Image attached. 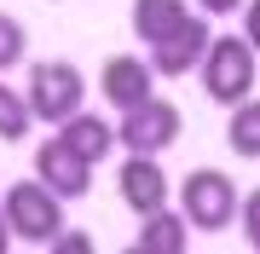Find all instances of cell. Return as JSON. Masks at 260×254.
<instances>
[{
  "instance_id": "cell-18",
  "label": "cell",
  "mask_w": 260,
  "mask_h": 254,
  "mask_svg": "<svg viewBox=\"0 0 260 254\" xmlns=\"http://www.w3.org/2000/svg\"><path fill=\"white\" fill-rule=\"evenodd\" d=\"M243 35H249V47L260 52V0H249V6H243Z\"/></svg>"
},
{
  "instance_id": "cell-9",
  "label": "cell",
  "mask_w": 260,
  "mask_h": 254,
  "mask_svg": "<svg viewBox=\"0 0 260 254\" xmlns=\"http://www.w3.org/2000/svg\"><path fill=\"white\" fill-rule=\"evenodd\" d=\"M99 93L116 104V110H133V104L156 98V64L150 58H133V52H116L110 64L99 69Z\"/></svg>"
},
{
  "instance_id": "cell-3",
  "label": "cell",
  "mask_w": 260,
  "mask_h": 254,
  "mask_svg": "<svg viewBox=\"0 0 260 254\" xmlns=\"http://www.w3.org/2000/svg\"><path fill=\"white\" fill-rule=\"evenodd\" d=\"M254 64H260V52L249 47V35H214V47H208V58H203V93L214 98V104H243L254 93Z\"/></svg>"
},
{
  "instance_id": "cell-6",
  "label": "cell",
  "mask_w": 260,
  "mask_h": 254,
  "mask_svg": "<svg viewBox=\"0 0 260 254\" xmlns=\"http://www.w3.org/2000/svg\"><path fill=\"white\" fill-rule=\"evenodd\" d=\"M208 47H214V35H208V12H191L179 29H168L156 47H150V64H156L162 81H179V76H191V69H203Z\"/></svg>"
},
{
  "instance_id": "cell-8",
  "label": "cell",
  "mask_w": 260,
  "mask_h": 254,
  "mask_svg": "<svg viewBox=\"0 0 260 254\" xmlns=\"http://www.w3.org/2000/svg\"><path fill=\"white\" fill-rule=\"evenodd\" d=\"M168 173H162V156H139V151H127V162L116 168V197L133 208V214H156V208H168Z\"/></svg>"
},
{
  "instance_id": "cell-20",
  "label": "cell",
  "mask_w": 260,
  "mask_h": 254,
  "mask_svg": "<svg viewBox=\"0 0 260 254\" xmlns=\"http://www.w3.org/2000/svg\"><path fill=\"white\" fill-rule=\"evenodd\" d=\"M12 243H18V237H12V226H6V191H0V254H6Z\"/></svg>"
},
{
  "instance_id": "cell-5",
  "label": "cell",
  "mask_w": 260,
  "mask_h": 254,
  "mask_svg": "<svg viewBox=\"0 0 260 254\" xmlns=\"http://www.w3.org/2000/svg\"><path fill=\"white\" fill-rule=\"evenodd\" d=\"M179 133H185V116L168 98H145L133 110H121V122H116L121 151H139V156H162L168 144H179Z\"/></svg>"
},
{
  "instance_id": "cell-13",
  "label": "cell",
  "mask_w": 260,
  "mask_h": 254,
  "mask_svg": "<svg viewBox=\"0 0 260 254\" xmlns=\"http://www.w3.org/2000/svg\"><path fill=\"white\" fill-rule=\"evenodd\" d=\"M225 144H232L243 162H260V98L254 93L243 104H232V116H225Z\"/></svg>"
},
{
  "instance_id": "cell-19",
  "label": "cell",
  "mask_w": 260,
  "mask_h": 254,
  "mask_svg": "<svg viewBox=\"0 0 260 254\" xmlns=\"http://www.w3.org/2000/svg\"><path fill=\"white\" fill-rule=\"evenodd\" d=\"M249 6V0H197V12H208V18H225V12Z\"/></svg>"
},
{
  "instance_id": "cell-12",
  "label": "cell",
  "mask_w": 260,
  "mask_h": 254,
  "mask_svg": "<svg viewBox=\"0 0 260 254\" xmlns=\"http://www.w3.org/2000/svg\"><path fill=\"white\" fill-rule=\"evenodd\" d=\"M185 18H191L185 0H133V35H139L145 47H156L168 29H179Z\"/></svg>"
},
{
  "instance_id": "cell-11",
  "label": "cell",
  "mask_w": 260,
  "mask_h": 254,
  "mask_svg": "<svg viewBox=\"0 0 260 254\" xmlns=\"http://www.w3.org/2000/svg\"><path fill=\"white\" fill-rule=\"evenodd\" d=\"M58 133H64V139H70V144H75V151H81L87 162H104V156H110L116 144H121V139H116V127L104 122V116H93V110H75V116H70V122L58 127Z\"/></svg>"
},
{
  "instance_id": "cell-4",
  "label": "cell",
  "mask_w": 260,
  "mask_h": 254,
  "mask_svg": "<svg viewBox=\"0 0 260 254\" xmlns=\"http://www.w3.org/2000/svg\"><path fill=\"white\" fill-rule=\"evenodd\" d=\"M23 93H29V104H35L41 122L64 127L70 116L87 104V81H81V69H75L70 58H41V64H29Z\"/></svg>"
},
{
  "instance_id": "cell-1",
  "label": "cell",
  "mask_w": 260,
  "mask_h": 254,
  "mask_svg": "<svg viewBox=\"0 0 260 254\" xmlns=\"http://www.w3.org/2000/svg\"><path fill=\"white\" fill-rule=\"evenodd\" d=\"M6 226L29 248H52V237L64 231V197H58L41 173L18 179V185H6Z\"/></svg>"
},
{
  "instance_id": "cell-14",
  "label": "cell",
  "mask_w": 260,
  "mask_h": 254,
  "mask_svg": "<svg viewBox=\"0 0 260 254\" xmlns=\"http://www.w3.org/2000/svg\"><path fill=\"white\" fill-rule=\"evenodd\" d=\"M35 122H41V116H35V104H29V93L0 81V139H6V144H23L29 133H35Z\"/></svg>"
},
{
  "instance_id": "cell-2",
  "label": "cell",
  "mask_w": 260,
  "mask_h": 254,
  "mask_svg": "<svg viewBox=\"0 0 260 254\" xmlns=\"http://www.w3.org/2000/svg\"><path fill=\"white\" fill-rule=\"evenodd\" d=\"M179 208L197 231H232L237 214H243V197H237V179L220 173V168H191L179 179Z\"/></svg>"
},
{
  "instance_id": "cell-17",
  "label": "cell",
  "mask_w": 260,
  "mask_h": 254,
  "mask_svg": "<svg viewBox=\"0 0 260 254\" xmlns=\"http://www.w3.org/2000/svg\"><path fill=\"white\" fill-rule=\"evenodd\" d=\"M93 248V237H81V231H58L52 237V254H87Z\"/></svg>"
},
{
  "instance_id": "cell-15",
  "label": "cell",
  "mask_w": 260,
  "mask_h": 254,
  "mask_svg": "<svg viewBox=\"0 0 260 254\" xmlns=\"http://www.w3.org/2000/svg\"><path fill=\"white\" fill-rule=\"evenodd\" d=\"M23 47H29V35H23V23L12 18V12H0V69H12V64H23Z\"/></svg>"
},
{
  "instance_id": "cell-16",
  "label": "cell",
  "mask_w": 260,
  "mask_h": 254,
  "mask_svg": "<svg viewBox=\"0 0 260 254\" xmlns=\"http://www.w3.org/2000/svg\"><path fill=\"white\" fill-rule=\"evenodd\" d=\"M237 226H243V243H249L260 254V191H249L243 197V214H237Z\"/></svg>"
},
{
  "instance_id": "cell-10",
  "label": "cell",
  "mask_w": 260,
  "mask_h": 254,
  "mask_svg": "<svg viewBox=\"0 0 260 254\" xmlns=\"http://www.w3.org/2000/svg\"><path fill=\"white\" fill-rule=\"evenodd\" d=\"M191 220H185V208H156V214H145L139 220V237H133V248L139 254H185L191 248Z\"/></svg>"
},
{
  "instance_id": "cell-7",
  "label": "cell",
  "mask_w": 260,
  "mask_h": 254,
  "mask_svg": "<svg viewBox=\"0 0 260 254\" xmlns=\"http://www.w3.org/2000/svg\"><path fill=\"white\" fill-rule=\"evenodd\" d=\"M93 168H99V162H87V156L64 139V133H52V139L35 144V173L47 179L64 202H81L87 191H93Z\"/></svg>"
}]
</instances>
